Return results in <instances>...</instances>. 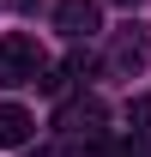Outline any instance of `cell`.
<instances>
[{"label":"cell","instance_id":"obj_1","mask_svg":"<svg viewBox=\"0 0 151 157\" xmlns=\"http://www.w3.org/2000/svg\"><path fill=\"white\" fill-rule=\"evenodd\" d=\"M42 73H48L42 42L24 36V30H6V36H0V85H37Z\"/></svg>","mask_w":151,"mask_h":157},{"label":"cell","instance_id":"obj_2","mask_svg":"<svg viewBox=\"0 0 151 157\" xmlns=\"http://www.w3.org/2000/svg\"><path fill=\"white\" fill-rule=\"evenodd\" d=\"M55 127L67 139H103V127H109V109H103V97H73L55 109Z\"/></svg>","mask_w":151,"mask_h":157},{"label":"cell","instance_id":"obj_3","mask_svg":"<svg viewBox=\"0 0 151 157\" xmlns=\"http://www.w3.org/2000/svg\"><path fill=\"white\" fill-rule=\"evenodd\" d=\"M55 30L67 42H91L103 30V6L97 0H55Z\"/></svg>","mask_w":151,"mask_h":157},{"label":"cell","instance_id":"obj_4","mask_svg":"<svg viewBox=\"0 0 151 157\" xmlns=\"http://www.w3.org/2000/svg\"><path fill=\"white\" fill-rule=\"evenodd\" d=\"M109 73L115 78H139V73H145V36H139L133 24L109 42Z\"/></svg>","mask_w":151,"mask_h":157},{"label":"cell","instance_id":"obj_5","mask_svg":"<svg viewBox=\"0 0 151 157\" xmlns=\"http://www.w3.org/2000/svg\"><path fill=\"white\" fill-rule=\"evenodd\" d=\"M30 109H18V103H0V145H30Z\"/></svg>","mask_w":151,"mask_h":157},{"label":"cell","instance_id":"obj_6","mask_svg":"<svg viewBox=\"0 0 151 157\" xmlns=\"http://www.w3.org/2000/svg\"><path fill=\"white\" fill-rule=\"evenodd\" d=\"M133 127L151 139V97H139V103H133Z\"/></svg>","mask_w":151,"mask_h":157},{"label":"cell","instance_id":"obj_7","mask_svg":"<svg viewBox=\"0 0 151 157\" xmlns=\"http://www.w3.org/2000/svg\"><path fill=\"white\" fill-rule=\"evenodd\" d=\"M121 157H151V139H145V133H133V139H127V151H121Z\"/></svg>","mask_w":151,"mask_h":157},{"label":"cell","instance_id":"obj_8","mask_svg":"<svg viewBox=\"0 0 151 157\" xmlns=\"http://www.w3.org/2000/svg\"><path fill=\"white\" fill-rule=\"evenodd\" d=\"M115 6H145V0H115Z\"/></svg>","mask_w":151,"mask_h":157}]
</instances>
